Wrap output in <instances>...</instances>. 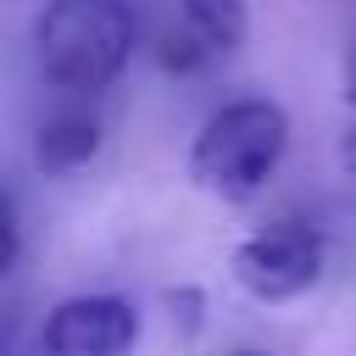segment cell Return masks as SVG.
I'll return each mask as SVG.
<instances>
[{"mask_svg":"<svg viewBox=\"0 0 356 356\" xmlns=\"http://www.w3.org/2000/svg\"><path fill=\"white\" fill-rule=\"evenodd\" d=\"M95 150H100V122H95L89 111H56V117H44L39 134H33V161H39V172H50V178L89 167Z\"/></svg>","mask_w":356,"mask_h":356,"instance_id":"obj_5","label":"cell"},{"mask_svg":"<svg viewBox=\"0 0 356 356\" xmlns=\"http://www.w3.org/2000/svg\"><path fill=\"white\" fill-rule=\"evenodd\" d=\"M234 356H261V350H234Z\"/></svg>","mask_w":356,"mask_h":356,"instance_id":"obj_12","label":"cell"},{"mask_svg":"<svg viewBox=\"0 0 356 356\" xmlns=\"http://www.w3.org/2000/svg\"><path fill=\"white\" fill-rule=\"evenodd\" d=\"M323 234L306 228V222H273V228H256L250 239L234 245L228 267H234V284L261 300V306H278V300H295L306 295L317 278H323Z\"/></svg>","mask_w":356,"mask_h":356,"instance_id":"obj_3","label":"cell"},{"mask_svg":"<svg viewBox=\"0 0 356 356\" xmlns=\"http://www.w3.org/2000/svg\"><path fill=\"white\" fill-rule=\"evenodd\" d=\"M17 256H22V222H17L11 189H0V278L17 267Z\"/></svg>","mask_w":356,"mask_h":356,"instance_id":"obj_8","label":"cell"},{"mask_svg":"<svg viewBox=\"0 0 356 356\" xmlns=\"http://www.w3.org/2000/svg\"><path fill=\"white\" fill-rule=\"evenodd\" d=\"M0 356H28V345L17 339V317H11V312L0 317Z\"/></svg>","mask_w":356,"mask_h":356,"instance_id":"obj_9","label":"cell"},{"mask_svg":"<svg viewBox=\"0 0 356 356\" xmlns=\"http://www.w3.org/2000/svg\"><path fill=\"white\" fill-rule=\"evenodd\" d=\"M345 100L356 106V44H350V56H345Z\"/></svg>","mask_w":356,"mask_h":356,"instance_id":"obj_11","label":"cell"},{"mask_svg":"<svg viewBox=\"0 0 356 356\" xmlns=\"http://www.w3.org/2000/svg\"><path fill=\"white\" fill-rule=\"evenodd\" d=\"M339 172L356 184V128H345V134H339Z\"/></svg>","mask_w":356,"mask_h":356,"instance_id":"obj_10","label":"cell"},{"mask_svg":"<svg viewBox=\"0 0 356 356\" xmlns=\"http://www.w3.org/2000/svg\"><path fill=\"white\" fill-rule=\"evenodd\" d=\"M284 150H289V117H284V106L261 100V95H245V100H228L222 111H211L200 122V134L189 145V178L206 195L250 200L278 172Z\"/></svg>","mask_w":356,"mask_h":356,"instance_id":"obj_2","label":"cell"},{"mask_svg":"<svg viewBox=\"0 0 356 356\" xmlns=\"http://www.w3.org/2000/svg\"><path fill=\"white\" fill-rule=\"evenodd\" d=\"M178 17L211 50H239L245 33H250V6L245 0H178Z\"/></svg>","mask_w":356,"mask_h":356,"instance_id":"obj_6","label":"cell"},{"mask_svg":"<svg viewBox=\"0 0 356 356\" xmlns=\"http://www.w3.org/2000/svg\"><path fill=\"white\" fill-rule=\"evenodd\" d=\"M156 56H161V67H167V72H195V67H206V56H217V50H211L189 22H184V28H167V33H161Z\"/></svg>","mask_w":356,"mask_h":356,"instance_id":"obj_7","label":"cell"},{"mask_svg":"<svg viewBox=\"0 0 356 356\" xmlns=\"http://www.w3.org/2000/svg\"><path fill=\"white\" fill-rule=\"evenodd\" d=\"M139 312L122 295H67L39 323L28 356H134Z\"/></svg>","mask_w":356,"mask_h":356,"instance_id":"obj_4","label":"cell"},{"mask_svg":"<svg viewBox=\"0 0 356 356\" xmlns=\"http://www.w3.org/2000/svg\"><path fill=\"white\" fill-rule=\"evenodd\" d=\"M139 39L128 0H50L33 22L39 72L67 95H100L122 78Z\"/></svg>","mask_w":356,"mask_h":356,"instance_id":"obj_1","label":"cell"}]
</instances>
